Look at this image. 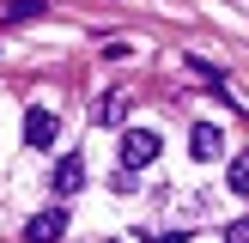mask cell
Listing matches in <instances>:
<instances>
[{
    "mask_svg": "<svg viewBox=\"0 0 249 243\" xmlns=\"http://www.w3.org/2000/svg\"><path fill=\"white\" fill-rule=\"evenodd\" d=\"M85 189V164H79V158H61V164H55V194H79Z\"/></svg>",
    "mask_w": 249,
    "mask_h": 243,
    "instance_id": "obj_6",
    "label": "cell"
},
{
    "mask_svg": "<svg viewBox=\"0 0 249 243\" xmlns=\"http://www.w3.org/2000/svg\"><path fill=\"white\" fill-rule=\"evenodd\" d=\"M225 243H249V219H237V225H225Z\"/></svg>",
    "mask_w": 249,
    "mask_h": 243,
    "instance_id": "obj_9",
    "label": "cell"
},
{
    "mask_svg": "<svg viewBox=\"0 0 249 243\" xmlns=\"http://www.w3.org/2000/svg\"><path fill=\"white\" fill-rule=\"evenodd\" d=\"M109 189H116V194H134V189H140V182H134V164H122L116 176H109Z\"/></svg>",
    "mask_w": 249,
    "mask_h": 243,
    "instance_id": "obj_8",
    "label": "cell"
},
{
    "mask_svg": "<svg viewBox=\"0 0 249 243\" xmlns=\"http://www.w3.org/2000/svg\"><path fill=\"white\" fill-rule=\"evenodd\" d=\"M189 152H195V164H213V158H225V128L201 122V128L189 134Z\"/></svg>",
    "mask_w": 249,
    "mask_h": 243,
    "instance_id": "obj_3",
    "label": "cell"
},
{
    "mask_svg": "<svg viewBox=\"0 0 249 243\" xmlns=\"http://www.w3.org/2000/svg\"><path fill=\"white\" fill-rule=\"evenodd\" d=\"M122 116H128V91H104L97 109H91V122H104V128H116Z\"/></svg>",
    "mask_w": 249,
    "mask_h": 243,
    "instance_id": "obj_5",
    "label": "cell"
},
{
    "mask_svg": "<svg viewBox=\"0 0 249 243\" xmlns=\"http://www.w3.org/2000/svg\"><path fill=\"white\" fill-rule=\"evenodd\" d=\"M182 237H189V231H164V237H158V243H182Z\"/></svg>",
    "mask_w": 249,
    "mask_h": 243,
    "instance_id": "obj_10",
    "label": "cell"
},
{
    "mask_svg": "<svg viewBox=\"0 0 249 243\" xmlns=\"http://www.w3.org/2000/svg\"><path fill=\"white\" fill-rule=\"evenodd\" d=\"M158 146H164V140H158L152 128H128V134H122V164H134V170H140V164H152V158H158Z\"/></svg>",
    "mask_w": 249,
    "mask_h": 243,
    "instance_id": "obj_1",
    "label": "cell"
},
{
    "mask_svg": "<svg viewBox=\"0 0 249 243\" xmlns=\"http://www.w3.org/2000/svg\"><path fill=\"white\" fill-rule=\"evenodd\" d=\"M55 134H61V116L55 109H24V146H55Z\"/></svg>",
    "mask_w": 249,
    "mask_h": 243,
    "instance_id": "obj_2",
    "label": "cell"
},
{
    "mask_svg": "<svg viewBox=\"0 0 249 243\" xmlns=\"http://www.w3.org/2000/svg\"><path fill=\"white\" fill-rule=\"evenodd\" d=\"M231 194H243V201H249V152L231 158Z\"/></svg>",
    "mask_w": 249,
    "mask_h": 243,
    "instance_id": "obj_7",
    "label": "cell"
},
{
    "mask_svg": "<svg viewBox=\"0 0 249 243\" xmlns=\"http://www.w3.org/2000/svg\"><path fill=\"white\" fill-rule=\"evenodd\" d=\"M61 231H67V213H61V207H49V213H31V225H24V243H55Z\"/></svg>",
    "mask_w": 249,
    "mask_h": 243,
    "instance_id": "obj_4",
    "label": "cell"
}]
</instances>
